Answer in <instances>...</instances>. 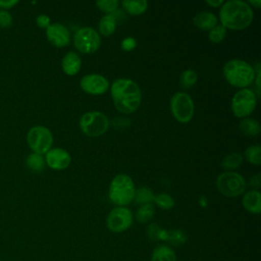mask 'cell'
Here are the masks:
<instances>
[{
	"label": "cell",
	"mask_w": 261,
	"mask_h": 261,
	"mask_svg": "<svg viewBox=\"0 0 261 261\" xmlns=\"http://www.w3.org/2000/svg\"><path fill=\"white\" fill-rule=\"evenodd\" d=\"M121 47L123 50L125 51H129V50H133L135 47H136V40L134 38H125L122 43H121Z\"/></svg>",
	"instance_id": "cell-35"
},
{
	"label": "cell",
	"mask_w": 261,
	"mask_h": 261,
	"mask_svg": "<svg viewBox=\"0 0 261 261\" xmlns=\"http://www.w3.org/2000/svg\"><path fill=\"white\" fill-rule=\"evenodd\" d=\"M154 195L152 193V191L148 188H140L139 190L136 191L135 193V201L136 203L145 205V204H151V202L154 201Z\"/></svg>",
	"instance_id": "cell-24"
},
{
	"label": "cell",
	"mask_w": 261,
	"mask_h": 261,
	"mask_svg": "<svg viewBox=\"0 0 261 261\" xmlns=\"http://www.w3.org/2000/svg\"><path fill=\"white\" fill-rule=\"evenodd\" d=\"M109 126L107 116L99 111H90L83 114L80 119L82 132L89 137H98L103 135Z\"/></svg>",
	"instance_id": "cell-5"
},
{
	"label": "cell",
	"mask_w": 261,
	"mask_h": 261,
	"mask_svg": "<svg viewBox=\"0 0 261 261\" xmlns=\"http://www.w3.org/2000/svg\"><path fill=\"white\" fill-rule=\"evenodd\" d=\"M223 74L232 86L245 88L254 82L255 70L248 62L240 59L229 60L224 64Z\"/></svg>",
	"instance_id": "cell-3"
},
{
	"label": "cell",
	"mask_w": 261,
	"mask_h": 261,
	"mask_svg": "<svg viewBox=\"0 0 261 261\" xmlns=\"http://www.w3.org/2000/svg\"><path fill=\"white\" fill-rule=\"evenodd\" d=\"M222 27L230 30H243L253 20V10L244 1L230 0L225 2L219 11Z\"/></svg>",
	"instance_id": "cell-2"
},
{
	"label": "cell",
	"mask_w": 261,
	"mask_h": 261,
	"mask_svg": "<svg viewBox=\"0 0 261 261\" xmlns=\"http://www.w3.org/2000/svg\"><path fill=\"white\" fill-rule=\"evenodd\" d=\"M70 155L67 151L61 148L50 149L46 153V163L49 167L56 170L66 168L70 163Z\"/></svg>",
	"instance_id": "cell-14"
},
{
	"label": "cell",
	"mask_w": 261,
	"mask_h": 261,
	"mask_svg": "<svg viewBox=\"0 0 261 261\" xmlns=\"http://www.w3.org/2000/svg\"><path fill=\"white\" fill-rule=\"evenodd\" d=\"M154 215V207L152 204H145V205H142L137 213H136V218L139 222L141 223H146L148 222L149 220L152 219Z\"/></svg>",
	"instance_id": "cell-25"
},
{
	"label": "cell",
	"mask_w": 261,
	"mask_h": 261,
	"mask_svg": "<svg viewBox=\"0 0 261 261\" xmlns=\"http://www.w3.org/2000/svg\"><path fill=\"white\" fill-rule=\"evenodd\" d=\"M225 28L222 25H215L212 30H210L209 32V40L213 43H220L223 41L224 37H225Z\"/></svg>",
	"instance_id": "cell-31"
},
{
	"label": "cell",
	"mask_w": 261,
	"mask_h": 261,
	"mask_svg": "<svg viewBox=\"0 0 261 261\" xmlns=\"http://www.w3.org/2000/svg\"><path fill=\"white\" fill-rule=\"evenodd\" d=\"M250 3H251V4H253V5H255L257 8H259V7H260V5H261V1H260V0H258V1L251 0V1H250Z\"/></svg>",
	"instance_id": "cell-38"
},
{
	"label": "cell",
	"mask_w": 261,
	"mask_h": 261,
	"mask_svg": "<svg viewBox=\"0 0 261 261\" xmlns=\"http://www.w3.org/2000/svg\"><path fill=\"white\" fill-rule=\"evenodd\" d=\"M30 148L37 154H46L53 144V136L49 128L43 125L33 126L27 136Z\"/></svg>",
	"instance_id": "cell-7"
},
{
	"label": "cell",
	"mask_w": 261,
	"mask_h": 261,
	"mask_svg": "<svg viewBox=\"0 0 261 261\" xmlns=\"http://www.w3.org/2000/svg\"><path fill=\"white\" fill-rule=\"evenodd\" d=\"M116 17L112 14H106L99 21V31L104 36H110L116 29Z\"/></svg>",
	"instance_id": "cell-21"
},
{
	"label": "cell",
	"mask_w": 261,
	"mask_h": 261,
	"mask_svg": "<svg viewBox=\"0 0 261 261\" xmlns=\"http://www.w3.org/2000/svg\"><path fill=\"white\" fill-rule=\"evenodd\" d=\"M166 242L172 246H180L187 242V234L180 229H171L167 230Z\"/></svg>",
	"instance_id": "cell-27"
},
{
	"label": "cell",
	"mask_w": 261,
	"mask_h": 261,
	"mask_svg": "<svg viewBox=\"0 0 261 261\" xmlns=\"http://www.w3.org/2000/svg\"><path fill=\"white\" fill-rule=\"evenodd\" d=\"M81 88L89 94L100 95L108 90L109 83L103 75L100 74H87L81 80Z\"/></svg>",
	"instance_id": "cell-12"
},
{
	"label": "cell",
	"mask_w": 261,
	"mask_h": 261,
	"mask_svg": "<svg viewBox=\"0 0 261 261\" xmlns=\"http://www.w3.org/2000/svg\"><path fill=\"white\" fill-rule=\"evenodd\" d=\"M135 193L134 181L126 174H118L110 182L109 198L118 207L129 204L135 198Z\"/></svg>",
	"instance_id": "cell-4"
},
{
	"label": "cell",
	"mask_w": 261,
	"mask_h": 261,
	"mask_svg": "<svg viewBox=\"0 0 261 261\" xmlns=\"http://www.w3.org/2000/svg\"><path fill=\"white\" fill-rule=\"evenodd\" d=\"M206 3L212 7H218L222 4V0H212V1L208 0V1H206Z\"/></svg>",
	"instance_id": "cell-37"
},
{
	"label": "cell",
	"mask_w": 261,
	"mask_h": 261,
	"mask_svg": "<svg viewBox=\"0 0 261 261\" xmlns=\"http://www.w3.org/2000/svg\"><path fill=\"white\" fill-rule=\"evenodd\" d=\"M196 82H197V73L193 69H186L180 74L179 83H180V86L185 89L191 88L196 84Z\"/></svg>",
	"instance_id": "cell-29"
},
{
	"label": "cell",
	"mask_w": 261,
	"mask_h": 261,
	"mask_svg": "<svg viewBox=\"0 0 261 261\" xmlns=\"http://www.w3.org/2000/svg\"><path fill=\"white\" fill-rule=\"evenodd\" d=\"M243 162V157L240 153L233 152V153H229L227 154L221 162V166L226 169V170H232L238 168Z\"/></svg>",
	"instance_id": "cell-22"
},
{
	"label": "cell",
	"mask_w": 261,
	"mask_h": 261,
	"mask_svg": "<svg viewBox=\"0 0 261 261\" xmlns=\"http://www.w3.org/2000/svg\"><path fill=\"white\" fill-rule=\"evenodd\" d=\"M216 186L223 196L237 197L244 193L246 181L241 174L233 171H225L218 175Z\"/></svg>",
	"instance_id": "cell-6"
},
{
	"label": "cell",
	"mask_w": 261,
	"mask_h": 261,
	"mask_svg": "<svg viewBox=\"0 0 261 261\" xmlns=\"http://www.w3.org/2000/svg\"><path fill=\"white\" fill-rule=\"evenodd\" d=\"M151 261H176V256L170 247L159 245L153 250Z\"/></svg>",
	"instance_id": "cell-18"
},
{
	"label": "cell",
	"mask_w": 261,
	"mask_h": 261,
	"mask_svg": "<svg viewBox=\"0 0 261 261\" xmlns=\"http://www.w3.org/2000/svg\"><path fill=\"white\" fill-rule=\"evenodd\" d=\"M243 206L251 213L258 214L261 211V195L258 191H250L245 194L242 200Z\"/></svg>",
	"instance_id": "cell-16"
},
{
	"label": "cell",
	"mask_w": 261,
	"mask_h": 261,
	"mask_svg": "<svg viewBox=\"0 0 261 261\" xmlns=\"http://www.w3.org/2000/svg\"><path fill=\"white\" fill-rule=\"evenodd\" d=\"M121 5L126 12H128L129 14H133V15L142 14L143 12L146 11V9L148 7V3L145 0H137V1L124 0V1H122Z\"/></svg>",
	"instance_id": "cell-19"
},
{
	"label": "cell",
	"mask_w": 261,
	"mask_h": 261,
	"mask_svg": "<svg viewBox=\"0 0 261 261\" xmlns=\"http://www.w3.org/2000/svg\"><path fill=\"white\" fill-rule=\"evenodd\" d=\"M170 109L174 118L182 123L189 122L194 115V102L187 93H175L170 100Z\"/></svg>",
	"instance_id": "cell-8"
},
{
	"label": "cell",
	"mask_w": 261,
	"mask_h": 261,
	"mask_svg": "<svg viewBox=\"0 0 261 261\" xmlns=\"http://www.w3.org/2000/svg\"><path fill=\"white\" fill-rule=\"evenodd\" d=\"M133 223V214L125 207H116L112 209L106 219V224L112 232H122Z\"/></svg>",
	"instance_id": "cell-11"
},
{
	"label": "cell",
	"mask_w": 261,
	"mask_h": 261,
	"mask_svg": "<svg viewBox=\"0 0 261 261\" xmlns=\"http://www.w3.org/2000/svg\"><path fill=\"white\" fill-rule=\"evenodd\" d=\"M11 24H12L11 14L6 10L1 9L0 10V28L6 29V28H9Z\"/></svg>",
	"instance_id": "cell-33"
},
{
	"label": "cell",
	"mask_w": 261,
	"mask_h": 261,
	"mask_svg": "<svg viewBox=\"0 0 261 261\" xmlns=\"http://www.w3.org/2000/svg\"><path fill=\"white\" fill-rule=\"evenodd\" d=\"M27 166L35 171V172H40L44 169L45 166V160L42 157V155L37 154V153H32L28 156L27 158Z\"/></svg>",
	"instance_id": "cell-23"
},
{
	"label": "cell",
	"mask_w": 261,
	"mask_h": 261,
	"mask_svg": "<svg viewBox=\"0 0 261 261\" xmlns=\"http://www.w3.org/2000/svg\"><path fill=\"white\" fill-rule=\"evenodd\" d=\"M147 234L152 241H166L167 230L161 228L156 223H152L147 227Z\"/></svg>",
	"instance_id": "cell-26"
},
{
	"label": "cell",
	"mask_w": 261,
	"mask_h": 261,
	"mask_svg": "<svg viewBox=\"0 0 261 261\" xmlns=\"http://www.w3.org/2000/svg\"><path fill=\"white\" fill-rule=\"evenodd\" d=\"M18 3L17 0H0V8L4 9H9L11 7H13L14 5H16Z\"/></svg>",
	"instance_id": "cell-36"
},
{
	"label": "cell",
	"mask_w": 261,
	"mask_h": 261,
	"mask_svg": "<svg viewBox=\"0 0 261 261\" xmlns=\"http://www.w3.org/2000/svg\"><path fill=\"white\" fill-rule=\"evenodd\" d=\"M256 103L255 93L250 89H242L233 95L231 109L237 117H246L254 111Z\"/></svg>",
	"instance_id": "cell-9"
},
{
	"label": "cell",
	"mask_w": 261,
	"mask_h": 261,
	"mask_svg": "<svg viewBox=\"0 0 261 261\" xmlns=\"http://www.w3.org/2000/svg\"><path fill=\"white\" fill-rule=\"evenodd\" d=\"M48 41L56 47H64L69 44L70 34L67 28L61 23H52L46 29Z\"/></svg>",
	"instance_id": "cell-13"
},
{
	"label": "cell",
	"mask_w": 261,
	"mask_h": 261,
	"mask_svg": "<svg viewBox=\"0 0 261 261\" xmlns=\"http://www.w3.org/2000/svg\"><path fill=\"white\" fill-rule=\"evenodd\" d=\"M81 58L75 52H68L67 54H65L61 62L62 69L67 75L76 74L81 69Z\"/></svg>",
	"instance_id": "cell-15"
},
{
	"label": "cell",
	"mask_w": 261,
	"mask_h": 261,
	"mask_svg": "<svg viewBox=\"0 0 261 261\" xmlns=\"http://www.w3.org/2000/svg\"><path fill=\"white\" fill-rule=\"evenodd\" d=\"M246 159L255 165H260L261 163V148L259 145H253L246 149L245 151Z\"/></svg>",
	"instance_id": "cell-28"
},
{
	"label": "cell",
	"mask_w": 261,
	"mask_h": 261,
	"mask_svg": "<svg viewBox=\"0 0 261 261\" xmlns=\"http://www.w3.org/2000/svg\"><path fill=\"white\" fill-rule=\"evenodd\" d=\"M194 24L201 30H212L217 23V17L208 11L198 12L193 18Z\"/></svg>",
	"instance_id": "cell-17"
},
{
	"label": "cell",
	"mask_w": 261,
	"mask_h": 261,
	"mask_svg": "<svg viewBox=\"0 0 261 261\" xmlns=\"http://www.w3.org/2000/svg\"><path fill=\"white\" fill-rule=\"evenodd\" d=\"M240 130L249 137H255L260 133V124L256 119L245 118L240 121Z\"/></svg>",
	"instance_id": "cell-20"
},
{
	"label": "cell",
	"mask_w": 261,
	"mask_h": 261,
	"mask_svg": "<svg viewBox=\"0 0 261 261\" xmlns=\"http://www.w3.org/2000/svg\"><path fill=\"white\" fill-rule=\"evenodd\" d=\"M111 97L115 108L125 114L135 112L142 100L139 86L129 79H117L111 86Z\"/></svg>",
	"instance_id": "cell-1"
},
{
	"label": "cell",
	"mask_w": 261,
	"mask_h": 261,
	"mask_svg": "<svg viewBox=\"0 0 261 261\" xmlns=\"http://www.w3.org/2000/svg\"><path fill=\"white\" fill-rule=\"evenodd\" d=\"M154 201L158 207L164 210H168L174 206V200L171 196L165 193H161L154 197Z\"/></svg>",
	"instance_id": "cell-30"
},
{
	"label": "cell",
	"mask_w": 261,
	"mask_h": 261,
	"mask_svg": "<svg viewBox=\"0 0 261 261\" xmlns=\"http://www.w3.org/2000/svg\"><path fill=\"white\" fill-rule=\"evenodd\" d=\"M36 21H37V24L40 28H46L47 29L50 25V18L46 14L38 15L37 18H36Z\"/></svg>",
	"instance_id": "cell-34"
},
{
	"label": "cell",
	"mask_w": 261,
	"mask_h": 261,
	"mask_svg": "<svg viewBox=\"0 0 261 261\" xmlns=\"http://www.w3.org/2000/svg\"><path fill=\"white\" fill-rule=\"evenodd\" d=\"M73 43L75 48L82 53H93L97 51L101 44L99 34L92 28L80 29L73 37Z\"/></svg>",
	"instance_id": "cell-10"
},
{
	"label": "cell",
	"mask_w": 261,
	"mask_h": 261,
	"mask_svg": "<svg viewBox=\"0 0 261 261\" xmlns=\"http://www.w3.org/2000/svg\"><path fill=\"white\" fill-rule=\"evenodd\" d=\"M96 5L104 12H113L117 9L119 2L117 0H101L97 1Z\"/></svg>",
	"instance_id": "cell-32"
}]
</instances>
